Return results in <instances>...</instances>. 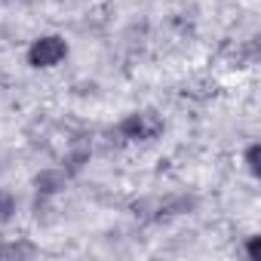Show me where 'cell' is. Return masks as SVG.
Listing matches in <instances>:
<instances>
[{"mask_svg":"<svg viewBox=\"0 0 261 261\" xmlns=\"http://www.w3.org/2000/svg\"><path fill=\"white\" fill-rule=\"evenodd\" d=\"M117 133L126 142H154L163 133V117L154 111H136V114H126L117 126Z\"/></svg>","mask_w":261,"mask_h":261,"instance_id":"6da1fadb","label":"cell"},{"mask_svg":"<svg viewBox=\"0 0 261 261\" xmlns=\"http://www.w3.org/2000/svg\"><path fill=\"white\" fill-rule=\"evenodd\" d=\"M65 56H68V43L62 37H56V34L37 37L28 46V65L31 68H56Z\"/></svg>","mask_w":261,"mask_h":261,"instance_id":"7a4b0ae2","label":"cell"},{"mask_svg":"<svg viewBox=\"0 0 261 261\" xmlns=\"http://www.w3.org/2000/svg\"><path fill=\"white\" fill-rule=\"evenodd\" d=\"M34 185H37V191L40 194H56V191H62L65 188V175L62 172H40L37 178H34Z\"/></svg>","mask_w":261,"mask_h":261,"instance_id":"3957f363","label":"cell"},{"mask_svg":"<svg viewBox=\"0 0 261 261\" xmlns=\"http://www.w3.org/2000/svg\"><path fill=\"white\" fill-rule=\"evenodd\" d=\"M37 255V246L31 243H7L0 246V258H34Z\"/></svg>","mask_w":261,"mask_h":261,"instance_id":"277c9868","label":"cell"},{"mask_svg":"<svg viewBox=\"0 0 261 261\" xmlns=\"http://www.w3.org/2000/svg\"><path fill=\"white\" fill-rule=\"evenodd\" d=\"M16 215V197L0 188V221H10Z\"/></svg>","mask_w":261,"mask_h":261,"instance_id":"5b68a950","label":"cell"},{"mask_svg":"<svg viewBox=\"0 0 261 261\" xmlns=\"http://www.w3.org/2000/svg\"><path fill=\"white\" fill-rule=\"evenodd\" d=\"M258 160H261V145L258 142H252L249 148H246V166H249V172L258 178L261 175V166H258Z\"/></svg>","mask_w":261,"mask_h":261,"instance_id":"8992f818","label":"cell"},{"mask_svg":"<svg viewBox=\"0 0 261 261\" xmlns=\"http://www.w3.org/2000/svg\"><path fill=\"white\" fill-rule=\"evenodd\" d=\"M246 252H249V258H252V261H258V237H252V240L246 243Z\"/></svg>","mask_w":261,"mask_h":261,"instance_id":"52a82bcc","label":"cell"}]
</instances>
